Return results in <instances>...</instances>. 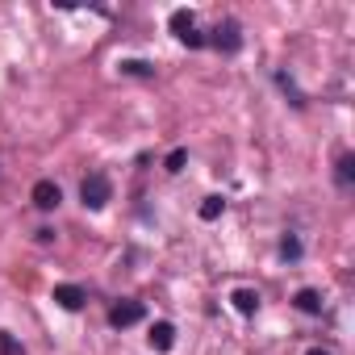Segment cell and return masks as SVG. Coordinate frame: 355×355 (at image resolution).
Returning <instances> with one entry per match:
<instances>
[{
    "mask_svg": "<svg viewBox=\"0 0 355 355\" xmlns=\"http://www.w3.org/2000/svg\"><path fill=\"white\" fill-rule=\"evenodd\" d=\"M80 201H84V209H105V205L113 201V184H109V175H105V171H88V175H84Z\"/></svg>",
    "mask_w": 355,
    "mask_h": 355,
    "instance_id": "6da1fadb",
    "label": "cell"
},
{
    "mask_svg": "<svg viewBox=\"0 0 355 355\" xmlns=\"http://www.w3.org/2000/svg\"><path fill=\"white\" fill-rule=\"evenodd\" d=\"M167 26H171V34L180 38L184 46H193V51L205 46V34L197 30V13H193V9H175V13L167 17Z\"/></svg>",
    "mask_w": 355,
    "mask_h": 355,
    "instance_id": "7a4b0ae2",
    "label": "cell"
},
{
    "mask_svg": "<svg viewBox=\"0 0 355 355\" xmlns=\"http://www.w3.org/2000/svg\"><path fill=\"white\" fill-rule=\"evenodd\" d=\"M205 42H209L214 51H222V55H234V51L243 46V26H239L234 17H226V21L214 26V34H209Z\"/></svg>",
    "mask_w": 355,
    "mask_h": 355,
    "instance_id": "3957f363",
    "label": "cell"
},
{
    "mask_svg": "<svg viewBox=\"0 0 355 355\" xmlns=\"http://www.w3.org/2000/svg\"><path fill=\"white\" fill-rule=\"evenodd\" d=\"M146 318V305L142 301H117L113 309H109V326H117V330H125V326H134V322H142Z\"/></svg>",
    "mask_w": 355,
    "mask_h": 355,
    "instance_id": "277c9868",
    "label": "cell"
},
{
    "mask_svg": "<svg viewBox=\"0 0 355 355\" xmlns=\"http://www.w3.org/2000/svg\"><path fill=\"white\" fill-rule=\"evenodd\" d=\"M30 201H34L38 209H59L63 193H59V184H55V180H38V184H34V193H30Z\"/></svg>",
    "mask_w": 355,
    "mask_h": 355,
    "instance_id": "5b68a950",
    "label": "cell"
},
{
    "mask_svg": "<svg viewBox=\"0 0 355 355\" xmlns=\"http://www.w3.org/2000/svg\"><path fill=\"white\" fill-rule=\"evenodd\" d=\"M55 301L63 305V309H84V288L80 284H55Z\"/></svg>",
    "mask_w": 355,
    "mask_h": 355,
    "instance_id": "8992f818",
    "label": "cell"
},
{
    "mask_svg": "<svg viewBox=\"0 0 355 355\" xmlns=\"http://www.w3.org/2000/svg\"><path fill=\"white\" fill-rule=\"evenodd\" d=\"M230 301H234V309H239L243 318H251V313L259 309V293H255V288H234Z\"/></svg>",
    "mask_w": 355,
    "mask_h": 355,
    "instance_id": "52a82bcc",
    "label": "cell"
},
{
    "mask_svg": "<svg viewBox=\"0 0 355 355\" xmlns=\"http://www.w3.org/2000/svg\"><path fill=\"white\" fill-rule=\"evenodd\" d=\"M171 343H175V326L171 322H155L150 326V347L155 351H171Z\"/></svg>",
    "mask_w": 355,
    "mask_h": 355,
    "instance_id": "ba28073f",
    "label": "cell"
},
{
    "mask_svg": "<svg viewBox=\"0 0 355 355\" xmlns=\"http://www.w3.org/2000/svg\"><path fill=\"white\" fill-rule=\"evenodd\" d=\"M293 305H297L301 313H322V293H318V288H301V293L293 297Z\"/></svg>",
    "mask_w": 355,
    "mask_h": 355,
    "instance_id": "9c48e42d",
    "label": "cell"
},
{
    "mask_svg": "<svg viewBox=\"0 0 355 355\" xmlns=\"http://www.w3.org/2000/svg\"><path fill=\"white\" fill-rule=\"evenodd\" d=\"M334 175H338L343 189H351V180H355V155H338V171Z\"/></svg>",
    "mask_w": 355,
    "mask_h": 355,
    "instance_id": "30bf717a",
    "label": "cell"
},
{
    "mask_svg": "<svg viewBox=\"0 0 355 355\" xmlns=\"http://www.w3.org/2000/svg\"><path fill=\"white\" fill-rule=\"evenodd\" d=\"M222 209H226V201H222V197H205V201H201V218H205V222H218V218H222Z\"/></svg>",
    "mask_w": 355,
    "mask_h": 355,
    "instance_id": "8fae6325",
    "label": "cell"
},
{
    "mask_svg": "<svg viewBox=\"0 0 355 355\" xmlns=\"http://www.w3.org/2000/svg\"><path fill=\"white\" fill-rule=\"evenodd\" d=\"M280 259H301V239L297 234H284L280 239Z\"/></svg>",
    "mask_w": 355,
    "mask_h": 355,
    "instance_id": "7c38bea8",
    "label": "cell"
},
{
    "mask_svg": "<svg viewBox=\"0 0 355 355\" xmlns=\"http://www.w3.org/2000/svg\"><path fill=\"white\" fill-rule=\"evenodd\" d=\"M121 76H155V67L142 63V59H125V63H121Z\"/></svg>",
    "mask_w": 355,
    "mask_h": 355,
    "instance_id": "4fadbf2b",
    "label": "cell"
},
{
    "mask_svg": "<svg viewBox=\"0 0 355 355\" xmlns=\"http://www.w3.org/2000/svg\"><path fill=\"white\" fill-rule=\"evenodd\" d=\"M276 84H280V88H284V92H288V96H293V105H297V109H301V105H305V96H301V92H297V84H293V80H288V76H284V71H280V76H276Z\"/></svg>",
    "mask_w": 355,
    "mask_h": 355,
    "instance_id": "5bb4252c",
    "label": "cell"
},
{
    "mask_svg": "<svg viewBox=\"0 0 355 355\" xmlns=\"http://www.w3.org/2000/svg\"><path fill=\"white\" fill-rule=\"evenodd\" d=\"M0 355H21V343L9 330H0Z\"/></svg>",
    "mask_w": 355,
    "mask_h": 355,
    "instance_id": "9a60e30c",
    "label": "cell"
},
{
    "mask_svg": "<svg viewBox=\"0 0 355 355\" xmlns=\"http://www.w3.org/2000/svg\"><path fill=\"white\" fill-rule=\"evenodd\" d=\"M184 163H189V150H171L163 167H167V171H184Z\"/></svg>",
    "mask_w": 355,
    "mask_h": 355,
    "instance_id": "2e32d148",
    "label": "cell"
},
{
    "mask_svg": "<svg viewBox=\"0 0 355 355\" xmlns=\"http://www.w3.org/2000/svg\"><path fill=\"white\" fill-rule=\"evenodd\" d=\"M305 355H330V351H322V347H313V351H305Z\"/></svg>",
    "mask_w": 355,
    "mask_h": 355,
    "instance_id": "e0dca14e",
    "label": "cell"
}]
</instances>
